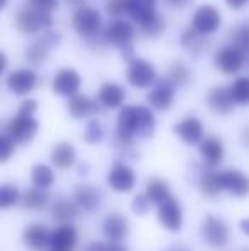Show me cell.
Segmentation results:
<instances>
[{
    "label": "cell",
    "mask_w": 249,
    "mask_h": 251,
    "mask_svg": "<svg viewBox=\"0 0 249 251\" xmlns=\"http://www.w3.org/2000/svg\"><path fill=\"white\" fill-rule=\"evenodd\" d=\"M128 14L138 26H143L157 16L156 0H130Z\"/></svg>",
    "instance_id": "25"
},
{
    "label": "cell",
    "mask_w": 249,
    "mask_h": 251,
    "mask_svg": "<svg viewBox=\"0 0 249 251\" xmlns=\"http://www.w3.org/2000/svg\"><path fill=\"white\" fill-rule=\"evenodd\" d=\"M21 201V192L14 185H0V208H10Z\"/></svg>",
    "instance_id": "36"
},
{
    "label": "cell",
    "mask_w": 249,
    "mask_h": 251,
    "mask_svg": "<svg viewBox=\"0 0 249 251\" xmlns=\"http://www.w3.org/2000/svg\"><path fill=\"white\" fill-rule=\"evenodd\" d=\"M16 142L9 135H0V164L7 162L14 155Z\"/></svg>",
    "instance_id": "40"
},
{
    "label": "cell",
    "mask_w": 249,
    "mask_h": 251,
    "mask_svg": "<svg viewBox=\"0 0 249 251\" xmlns=\"http://www.w3.org/2000/svg\"><path fill=\"white\" fill-rule=\"evenodd\" d=\"M157 207H159L157 208V217H159L162 227L171 232L181 231V227H183V208H181L180 201L171 195L169 199L164 200Z\"/></svg>",
    "instance_id": "7"
},
{
    "label": "cell",
    "mask_w": 249,
    "mask_h": 251,
    "mask_svg": "<svg viewBox=\"0 0 249 251\" xmlns=\"http://www.w3.org/2000/svg\"><path fill=\"white\" fill-rule=\"evenodd\" d=\"M31 3L43 10H48V12H51V10H55L58 7V0H31Z\"/></svg>",
    "instance_id": "44"
},
{
    "label": "cell",
    "mask_w": 249,
    "mask_h": 251,
    "mask_svg": "<svg viewBox=\"0 0 249 251\" xmlns=\"http://www.w3.org/2000/svg\"><path fill=\"white\" fill-rule=\"evenodd\" d=\"M17 29L23 34H36L41 29H48L53 24V17L48 10H43L36 5L23 7L17 14Z\"/></svg>",
    "instance_id": "2"
},
{
    "label": "cell",
    "mask_w": 249,
    "mask_h": 251,
    "mask_svg": "<svg viewBox=\"0 0 249 251\" xmlns=\"http://www.w3.org/2000/svg\"><path fill=\"white\" fill-rule=\"evenodd\" d=\"M126 93L125 89L116 82H106L101 86L99 93H97V101L103 104L104 108H120L125 102Z\"/></svg>",
    "instance_id": "24"
},
{
    "label": "cell",
    "mask_w": 249,
    "mask_h": 251,
    "mask_svg": "<svg viewBox=\"0 0 249 251\" xmlns=\"http://www.w3.org/2000/svg\"><path fill=\"white\" fill-rule=\"evenodd\" d=\"M73 200L84 212H94L99 207V192L92 185H79L73 193Z\"/></svg>",
    "instance_id": "27"
},
{
    "label": "cell",
    "mask_w": 249,
    "mask_h": 251,
    "mask_svg": "<svg viewBox=\"0 0 249 251\" xmlns=\"http://www.w3.org/2000/svg\"><path fill=\"white\" fill-rule=\"evenodd\" d=\"M181 45L195 56H200L202 53H205L210 47L205 34L198 33V31H195L193 27L183 33V36H181Z\"/></svg>",
    "instance_id": "29"
},
{
    "label": "cell",
    "mask_w": 249,
    "mask_h": 251,
    "mask_svg": "<svg viewBox=\"0 0 249 251\" xmlns=\"http://www.w3.org/2000/svg\"><path fill=\"white\" fill-rule=\"evenodd\" d=\"M130 0H108L106 2V10L110 16H123L125 12H128Z\"/></svg>",
    "instance_id": "42"
},
{
    "label": "cell",
    "mask_w": 249,
    "mask_h": 251,
    "mask_svg": "<svg viewBox=\"0 0 249 251\" xmlns=\"http://www.w3.org/2000/svg\"><path fill=\"white\" fill-rule=\"evenodd\" d=\"M200 192L203 193L208 199H215L222 190V185H220V173L215 171V169H210V171H205L200 178Z\"/></svg>",
    "instance_id": "32"
},
{
    "label": "cell",
    "mask_w": 249,
    "mask_h": 251,
    "mask_svg": "<svg viewBox=\"0 0 249 251\" xmlns=\"http://www.w3.org/2000/svg\"><path fill=\"white\" fill-rule=\"evenodd\" d=\"M243 144L249 149V126H246V128L243 130Z\"/></svg>",
    "instance_id": "51"
},
{
    "label": "cell",
    "mask_w": 249,
    "mask_h": 251,
    "mask_svg": "<svg viewBox=\"0 0 249 251\" xmlns=\"http://www.w3.org/2000/svg\"><path fill=\"white\" fill-rule=\"evenodd\" d=\"M230 96L236 104H249V77H239L232 82V86L229 87Z\"/></svg>",
    "instance_id": "35"
},
{
    "label": "cell",
    "mask_w": 249,
    "mask_h": 251,
    "mask_svg": "<svg viewBox=\"0 0 249 251\" xmlns=\"http://www.w3.org/2000/svg\"><path fill=\"white\" fill-rule=\"evenodd\" d=\"M200 155H202L203 162L210 168H217L220 162L224 161L226 155V149H224V142L219 137H203L200 140Z\"/></svg>",
    "instance_id": "17"
},
{
    "label": "cell",
    "mask_w": 249,
    "mask_h": 251,
    "mask_svg": "<svg viewBox=\"0 0 249 251\" xmlns=\"http://www.w3.org/2000/svg\"><path fill=\"white\" fill-rule=\"evenodd\" d=\"M51 251H53V250H51Z\"/></svg>",
    "instance_id": "54"
},
{
    "label": "cell",
    "mask_w": 249,
    "mask_h": 251,
    "mask_svg": "<svg viewBox=\"0 0 249 251\" xmlns=\"http://www.w3.org/2000/svg\"><path fill=\"white\" fill-rule=\"evenodd\" d=\"M72 26L75 29V33L87 40H92L101 33V26H103V19L101 14L94 7L82 5L75 10L72 17Z\"/></svg>",
    "instance_id": "3"
},
{
    "label": "cell",
    "mask_w": 249,
    "mask_h": 251,
    "mask_svg": "<svg viewBox=\"0 0 249 251\" xmlns=\"http://www.w3.org/2000/svg\"><path fill=\"white\" fill-rule=\"evenodd\" d=\"M38 128H40V125H38V120L33 115L17 113L7 123V135L16 142V146H26L36 137Z\"/></svg>",
    "instance_id": "4"
},
{
    "label": "cell",
    "mask_w": 249,
    "mask_h": 251,
    "mask_svg": "<svg viewBox=\"0 0 249 251\" xmlns=\"http://www.w3.org/2000/svg\"><path fill=\"white\" fill-rule=\"evenodd\" d=\"M82 86V77L73 69H62L53 77V91L60 96H73Z\"/></svg>",
    "instance_id": "15"
},
{
    "label": "cell",
    "mask_w": 249,
    "mask_h": 251,
    "mask_svg": "<svg viewBox=\"0 0 249 251\" xmlns=\"http://www.w3.org/2000/svg\"><path fill=\"white\" fill-rule=\"evenodd\" d=\"M189 79H191V70H189V67L186 63L178 62L171 67L169 80L174 84V86H184V84L189 82Z\"/></svg>",
    "instance_id": "37"
},
{
    "label": "cell",
    "mask_w": 249,
    "mask_h": 251,
    "mask_svg": "<svg viewBox=\"0 0 249 251\" xmlns=\"http://www.w3.org/2000/svg\"><path fill=\"white\" fill-rule=\"evenodd\" d=\"M36 109H38V102L34 100H26L21 102L19 106V113H23V115H34Z\"/></svg>",
    "instance_id": "43"
},
{
    "label": "cell",
    "mask_w": 249,
    "mask_h": 251,
    "mask_svg": "<svg viewBox=\"0 0 249 251\" xmlns=\"http://www.w3.org/2000/svg\"><path fill=\"white\" fill-rule=\"evenodd\" d=\"M108 251H128V250L123 245H120V243H110L108 245Z\"/></svg>",
    "instance_id": "47"
},
{
    "label": "cell",
    "mask_w": 249,
    "mask_h": 251,
    "mask_svg": "<svg viewBox=\"0 0 249 251\" xmlns=\"http://www.w3.org/2000/svg\"><path fill=\"white\" fill-rule=\"evenodd\" d=\"M150 205H152V201L149 200V197H147L145 193H140V195H136L132 201V210L135 212L136 215H145L147 212H149Z\"/></svg>",
    "instance_id": "41"
},
{
    "label": "cell",
    "mask_w": 249,
    "mask_h": 251,
    "mask_svg": "<svg viewBox=\"0 0 249 251\" xmlns=\"http://www.w3.org/2000/svg\"><path fill=\"white\" fill-rule=\"evenodd\" d=\"M23 243L33 251H43L50 246V232L43 224H29L23 231Z\"/></svg>",
    "instance_id": "22"
},
{
    "label": "cell",
    "mask_w": 249,
    "mask_h": 251,
    "mask_svg": "<svg viewBox=\"0 0 249 251\" xmlns=\"http://www.w3.org/2000/svg\"><path fill=\"white\" fill-rule=\"evenodd\" d=\"M7 87L12 94L17 96H27L38 86V75L34 70L29 69H17L7 75Z\"/></svg>",
    "instance_id": "11"
},
{
    "label": "cell",
    "mask_w": 249,
    "mask_h": 251,
    "mask_svg": "<svg viewBox=\"0 0 249 251\" xmlns=\"http://www.w3.org/2000/svg\"><path fill=\"white\" fill-rule=\"evenodd\" d=\"M203 123L196 116H188L174 125V133L183 140L186 146H198L203 139Z\"/></svg>",
    "instance_id": "16"
},
{
    "label": "cell",
    "mask_w": 249,
    "mask_h": 251,
    "mask_svg": "<svg viewBox=\"0 0 249 251\" xmlns=\"http://www.w3.org/2000/svg\"><path fill=\"white\" fill-rule=\"evenodd\" d=\"M7 2H9V0H0V10H2L3 7L7 5Z\"/></svg>",
    "instance_id": "53"
},
{
    "label": "cell",
    "mask_w": 249,
    "mask_h": 251,
    "mask_svg": "<svg viewBox=\"0 0 249 251\" xmlns=\"http://www.w3.org/2000/svg\"><path fill=\"white\" fill-rule=\"evenodd\" d=\"M156 132V116L145 106H123L118 115V135L123 142L135 137L149 139Z\"/></svg>",
    "instance_id": "1"
},
{
    "label": "cell",
    "mask_w": 249,
    "mask_h": 251,
    "mask_svg": "<svg viewBox=\"0 0 249 251\" xmlns=\"http://www.w3.org/2000/svg\"><path fill=\"white\" fill-rule=\"evenodd\" d=\"M101 139H103V126H101L99 122L92 120V122L87 123L86 132H84V140L87 144H91V146H94V144L101 142Z\"/></svg>",
    "instance_id": "39"
},
{
    "label": "cell",
    "mask_w": 249,
    "mask_h": 251,
    "mask_svg": "<svg viewBox=\"0 0 249 251\" xmlns=\"http://www.w3.org/2000/svg\"><path fill=\"white\" fill-rule=\"evenodd\" d=\"M57 41H58V38L55 36L53 33H46L45 36H41L40 40H36L34 43H31L29 47H27V50H26L27 62H29L31 65H34V67L41 65V63L48 58L51 48L57 45Z\"/></svg>",
    "instance_id": "18"
},
{
    "label": "cell",
    "mask_w": 249,
    "mask_h": 251,
    "mask_svg": "<svg viewBox=\"0 0 249 251\" xmlns=\"http://www.w3.org/2000/svg\"><path fill=\"white\" fill-rule=\"evenodd\" d=\"M106 181L114 192L128 193L135 188L136 176H135V171H133L128 164L118 162V164H114L113 168L110 169V173H108V176H106Z\"/></svg>",
    "instance_id": "12"
},
{
    "label": "cell",
    "mask_w": 249,
    "mask_h": 251,
    "mask_svg": "<svg viewBox=\"0 0 249 251\" xmlns=\"http://www.w3.org/2000/svg\"><path fill=\"white\" fill-rule=\"evenodd\" d=\"M167 3H169L171 7H184L188 5L189 0H166Z\"/></svg>",
    "instance_id": "48"
},
{
    "label": "cell",
    "mask_w": 249,
    "mask_h": 251,
    "mask_svg": "<svg viewBox=\"0 0 249 251\" xmlns=\"http://www.w3.org/2000/svg\"><path fill=\"white\" fill-rule=\"evenodd\" d=\"M241 231H243L246 236H249V217L244 219V221H241Z\"/></svg>",
    "instance_id": "50"
},
{
    "label": "cell",
    "mask_w": 249,
    "mask_h": 251,
    "mask_svg": "<svg viewBox=\"0 0 249 251\" xmlns=\"http://www.w3.org/2000/svg\"><path fill=\"white\" fill-rule=\"evenodd\" d=\"M226 2H227V5H229L230 9L239 10V9H243V7L248 5L249 0H226Z\"/></svg>",
    "instance_id": "45"
},
{
    "label": "cell",
    "mask_w": 249,
    "mask_h": 251,
    "mask_svg": "<svg viewBox=\"0 0 249 251\" xmlns=\"http://www.w3.org/2000/svg\"><path fill=\"white\" fill-rule=\"evenodd\" d=\"M128 221L120 214H111L103 221V234L110 243H120L128 236Z\"/></svg>",
    "instance_id": "21"
},
{
    "label": "cell",
    "mask_w": 249,
    "mask_h": 251,
    "mask_svg": "<svg viewBox=\"0 0 249 251\" xmlns=\"http://www.w3.org/2000/svg\"><path fill=\"white\" fill-rule=\"evenodd\" d=\"M77 246V231L72 224H60L50 232V248L53 251H73Z\"/></svg>",
    "instance_id": "19"
},
{
    "label": "cell",
    "mask_w": 249,
    "mask_h": 251,
    "mask_svg": "<svg viewBox=\"0 0 249 251\" xmlns=\"http://www.w3.org/2000/svg\"><path fill=\"white\" fill-rule=\"evenodd\" d=\"M87 251H108V245H103V243H92V245L87 248Z\"/></svg>",
    "instance_id": "46"
},
{
    "label": "cell",
    "mask_w": 249,
    "mask_h": 251,
    "mask_svg": "<svg viewBox=\"0 0 249 251\" xmlns=\"http://www.w3.org/2000/svg\"><path fill=\"white\" fill-rule=\"evenodd\" d=\"M140 29H142V33L147 34V36L157 38V36H160V34L164 33V29H166V21H164L162 16H159V14H157L152 21H149L147 24L140 26Z\"/></svg>",
    "instance_id": "38"
},
{
    "label": "cell",
    "mask_w": 249,
    "mask_h": 251,
    "mask_svg": "<svg viewBox=\"0 0 249 251\" xmlns=\"http://www.w3.org/2000/svg\"><path fill=\"white\" fill-rule=\"evenodd\" d=\"M5 69H7V56L3 51H0V74H2Z\"/></svg>",
    "instance_id": "49"
},
{
    "label": "cell",
    "mask_w": 249,
    "mask_h": 251,
    "mask_svg": "<svg viewBox=\"0 0 249 251\" xmlns=\"http://www.w3.org/2000/svg\"><path fill=\"white\" fill-rule=\"evenodd\" d=\"M220 185H222V190L229 192L237 199H244L249 195V176L239 169L220 171Z\"/></svg>",
    "instance_id": "13"
},
{
    "label": "cell",
    "mask_w": 249,
    "mask_h": 251,
    "mask_svg": "<svg viewBox=\"0 0 249 251\" xmlns=\"http://www.w3.org/2000/svg\"><path fill=\"white\" fill-rule=\"evenodd\" d=\"M230 45L249 56V21L237 24L230 33Z\"/></svg>",
    "instance_id": "34"
},
{
    "label": "cell",
    "mask_w": 249,
    "mask_h": 251,
    "mask_svg": "<svg viewBox=\"0 0 249 251\" xmlns=\"http://www.w3.org/2000/svg\"><path fill=\"white\" fill-rule=\"evenodd\" d=\"M135 38V27L132 26V23L125 19H114L113 23L108 24V27L103 33L104 43L113 45V47H126L130 45Z\"/></svg>",
    "instance_id": "10"
},
{
    "label": "cell",
    "mask_w": 249,
    "mask_h": 251,
    "mask_svg": "<svg viewBox=\"0 0 249 251\" xmlns=\"http://www.w3.org/2000/svg\"><path fill=\"white\" fill-rule=\"evenodd\" d=\"M31 183L33 186L41 190H48L55 183V173L50 166L46 164H36L31 169Z\"/></svg>",
    "instance_id": "33"
},
{
    "label": "cell",
    "mask_w": 249,
    "mask_h": 251,
    "mask_svg": "<svg viewBox=\"0 0 249 251\" xmlns=\"http://www.w3.org/2000/svg\"><path fill=\"white\" fill-rule=\"evenodd\" d=\"M126 80L136 89H145L156 82V69L143 58H133L126 70Z\"/></svg>",
    "instance_id": "6"
},
{
    "label": "cell",
    "mask_w": 249,
    "mask_h": 251,
    "mask_svg": "<svg viewBox=\"0 0 249 251\" xmlns=\"http://www.w3.org/2000/svg\"><path fill=\"white\" fill-rule=\"evenodd\" d=\"M145 195L154 205H159L171 197V188L162 178H150L145 186Z\"/></svg>",
    "instance_id": "31"
},
{
    "label": "cell",
    "mask_w": 249,
    "mask_h": 251,
    "mask_svg": "<svg viewBox=\"0 0 249 251\" xmlns=\"http://www.w3.org/2000/svg\"><path fill=\"white\" fill-rule=\"evenodd\" d=\"M206 102H208L210 109L217 115H229L234 109V100L230 96L229 87L224 86H215L208 91L206 94Z\"/></svg>",
    "instance_id": "20"
},
{
    "label": "cell",
    "mask_w": 249,
    "mask_h": 251,
    "mask_svg": "<svg viewBox=\"0 0 249 251\" xmlns=\"http://www.w3.org/2000/svg\"><path fill=\"white\" fill-rule=\"evenodd\" d=\"M203 239L213 248H224L229 243L230 238V227L226 221L215 215H206L202 226Z\"/></svg>",
    "instance_id": "5"
},
{
    "label": "cell",
    "mask_w": 249,
    "mask_h": 251,
    "mask_svg": "<svg viewBox=\"0 0 249 251\" xmlns=\"http://www.w3.org/2000/svg\"><path fill=\"white\" fill-rule=\"evenodd\" d=\"M220 24H222V17H220V12L213 5H200L195 10L191 19L193 29L205 34V36L215 33L220 27Z\"/></svg>",
    "instance_id": "8"
},
{
    "label": "cell",
    "mask_w": 249,
    "mask_h": 251,
    "mask_svg": "<svg viewBox=\"0 0 249 251\" xmlns=\"http://www.w3.org/2000/svg\"><path fill=\"white\" fill-rule=\"evenodd\" d=\"M147 101L157 111H167L174 102V84L171 80H160L147 94Z\"/></svg>",
    "instance_id": "14"
},
{
    "label": "cell",
    "mask_w": 249,
    "mask_h": 251,
    "mask_svg": "<svg viewBox=\"0 0 249 251\" xmlns=\"http://www.w3.org/2000/svg\"><path fill=\"white\" fill-rule=\"evenodd\" d=\"M51 215L55 221L62 222V224H70L79 215V205L75 203V200L60 199L51 207Z\"/></svg>",
    "instance_id": "28"
},
{
    "label": "cell",
    "mask_w": 249,
    "mask_h": 251,
    "mask_svg": "<svg viewBox=\"0 0 249 251\" xmlns=\"http://www.w3.org/2000/svg\"><path fill=\"white\" fill-rule=\"evenodd\" d=\"M48 201H50V197H48L46 190L36 188V186L34 188H27L21 195V203L27 210H43L48 205Z\"/></svg>",
    "instance_id": "30"
},
{
    "label": "cell",
    "mask_w": 249,
    "mask_h": 251,
    "mask_svg": "<svg viewBox=\"0 0 249 251\" xmlns=\"http://www.w3.org/2000/svg\"><path fill=\"white\" fill-rule=\"evenodd\" d=\"M67 109H68V115L73 120H82L86 116L97 113L99 106H97V101L91 100V98L84 96V94H73V96H70Z\"/></svg>",
    "instance_id": "23"
},
{
    "label": "cell",
    "mask_w": 249,
    "mask_h": 251,
    "mask_svg": "<svg viewBox=\"0 0 249 251\" xmlns=\"http://www.w3.org/2000/svg\"><path fill=\"white\" fill-rule=\"evenodd\" d=\"M213 63H215V67L222 74H226V75H234V74L243 70L244 63H246V55L230 45V47L220 48V50L215 53Z\"/></svg>",
    "instance_id": "9"
},
{
    "label": "cell",
    "mask_w": 249,
    "mask_h": 251,
    "mask_svg": "<svg viewBox=\"0 0 249 251\" xmlns=\"http://www.w3.org/2000/svg\"><path fill=\"white\" fill-rule=\"evenodd\" d=\"M87 0H68V3H72V5H84Z\"/></svg>",
    "instance_id": "52"
},
{
    "label": "cell",
    "mask_w": 249,
    "mask_h": 251,
    "mask_svg": "<svg viewBox=\"0 0 249 251\" xmlns=\"http://www.w3.org/2000/svg\"><path fill=\"white\" fill-rule=\"evenodd\" d=\"M50 159L58 169H70L77 161V151L72 144L60 142L51 149Z\"/></svg>",
    "instance_id": "26"
}]
</instances>
